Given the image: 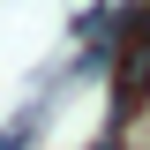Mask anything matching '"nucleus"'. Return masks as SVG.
<instances>
[{"instance_id": "obj_1", "label": "nucleus", "mask_w": 150, "mask_h": 150, "mask_svg": "<svg viewBox=\"0 0 150 150\" xmlns=\"http://www.w3.org/2000/svg\"><path fill=\"white\" fill-rule=\"evenodd\" d=\"M143 105H150V60H120V75H112V120H135Z\"/></svg>"}, {"instance_id": "obj_2", "label": "nucleus", "mask_w": 150, "mask_h": 150, "mask_svg": "<svg viewBox=\"0 0 150 150\" xmlns=\"http://www.w3.org/2000/svg\"><path fill=\"white\" fill-rule=\"evenodd\" d=\"M112 45H120V60H150V0H128L112 15Z\"/></svg>"}, {"instance_id": "obj_3", "label": "nucleus", "mask_w": 150, "mask_h": 150, "mask_svg": "<svg viewBox=\"0 0 150 150\" xmlns=\"http://www.w3.org/2000/svg\"><path fill=\"white\" fill-rule=\"evenodd\" d=\"M30 143V120H15V128H0V150H23Z\"/></svg>"}, {"instance_id": "obj_4", "label": "nucleus", "mask_w": 150, "mask_h": 150, "mask_svg": "<svg viewBox=\"0 0 150 150\" xmlns=\"http://www.w3.org/2000/svg\"><path fill=\"white\" fill-rule=\"evenodd\" d=\"M90 150H120V143H112V135H105V143H90Z\"/></svg>"}]
</instances>
